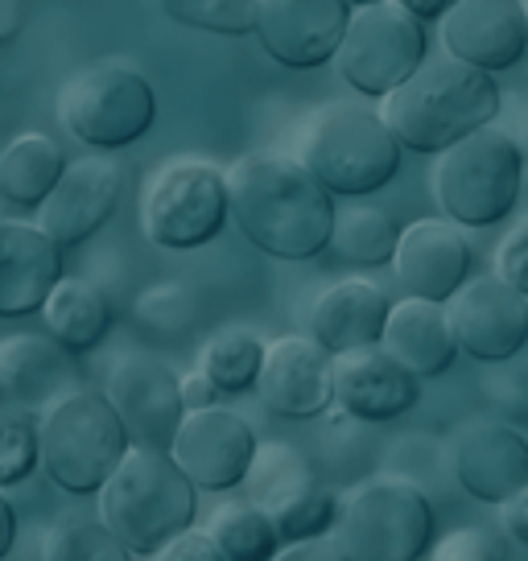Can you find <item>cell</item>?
<instances>
[{
    "instance_id": "cell-1",
    "label": "cell",
    "mask_w": 528,
    "mask_h": 561,
    "mask_svg": "<svg viewBox=\"0 0 528 561\" xmlns=\"http://www.w3.org/2000/svg\"><path fill=\"white\" fill-rule=\"evenodd\" d=\"M228 203L240 236L273 261H314L331 248L335 194L301 165L298 153H244L228 170Z\"/></svg>"
},
{
    "instance_id": "cell-2",
    "label": "cell",
    "mask_w": 528,
    "mask_h": 561,
    "mask_svg": "<svg viewBox=\"0 0 528 561\" xmlns=\"http://www.w3.org/2000/svg\"><path fill=\"white\" fill-rule=\"evenodd\" d=\"M504 112L495 75L458 58H425L417 75L380 100V116L409 153L438 158L462 137L492 128Z\"/></svg>"
},
{
    "instance_id": "cell-3",
    "label": "cell",
    "mask_w": 528,
    "mask_h": 561,
    "mask_svg": "<svg viewBox=\"0 0 528 561\" xmlns=\"http://www.w3.org/2000/svg\"><path fill=\"white\" fill-rule=\"evenodd\" d=\"M198 512V488L165 450L133 446L100 488L104 520L133 558H158L165 545L191 533Z\"/></svg>"
},
{
    "instance_id": "cell-4",
    "label": "cell",
    "mask_w": 528,
    "mask_h": 561,
    "mask_svg": "<svg viewBox=\"0 0 528 561\" xmlns=\"http://www.w3.org/2000/svg\"><path fill=\"white\" fill-rule=\"evenodd\" d=\"M401 153L380 107L368 104H322L298 128V161L343 198L384 191L401 174Z\"/></svg>"
},
{
    "instance_id": "cell-5",
    "label": "cell",
    "mask_w": 528,
    "mask_h": 561,
    "mask_svg": "<svg viewBox=\"0 0 528 561\" xmlns=\"http://www.w3.org/2000/svg\"><path fill=\"white\" fill-rule=\"evenodd\" d=\"M37 442H42V471L67 495H100V488L120 467V458L133 450L120 413L104 392L88 388H74L42 409Z\"/></svg>"
},
{
    "instance_id": "cell-6",
    "label": "cell",
    "mask_w": 528,
    "mask_h": 561,
    "mask_svg": "<svg viewBox=\"0 0 528 561\" xmlns=\"http://www.w3.org/2000/svg\"><path fill=\"white\" fill-rule=\"evenodd\" d=\"M525 158L504 128H479L434 158L429 194L458 228H495L520 207Z\"/></svg>"
},
{
    "instance_id": "cell-7",
    "label": "cell",
    "mask_w": 528,
    "mask_h": 561,
    "mask_svg": "<svg viewBox=\"0 0 528 561\" xmlns=\"http://www.w3.org/2000/svg\"><path fill=\"white\" fill-rule=\"evenodd\" d=\"M58 121L79 145L112 153L137 140L158 121V91L128 62H91L58 91Z\"/></svg>"
},
{
    "instance_id": "cell-8",
    "label": "cell",
    "mask_w": 528,
    "mask_h": 561,
    "mask_svg": "<svg viewBox=\"0 0 528 561\" xmlns=\"http://www.w3.org/2000/svg\"><path fill=\"white\" fill-rule=\"evenodd\" d=\"M228 174L203 158H170L149 174L141 194V231L165 252L211 244L228 228Z\"/></svg>"
},
{
    "instance_id": "cell-9",
    "label": "cell",
    "mask_w": 528,
    "mask_h": 561,
    "mask_svg": "<svg viewBox=\"0 0 528 561\" xmlns=\"http://www.w3.org/2000/svg\"><path fill=\"white\" fill-rule=\"evenodd\" d=\"M347 561H422L434 549L429 495L409 479H368L343 504L335 528Z\"/></svg>"
},
{
    "instance_id": "cell-10",
    "label": "cell",
    "mask_w": 528,
    "mask_h": 561,
    "mask_svg": "<svg viewBox=\"0 0 528 561\" xmlns=\"http://www.w3.org/2000/svg\"><path fill=\"white\" fill-rule=\"evenodd\" d=\"M429 54L425 21L405 13L397 0L352 9V25L343 34V46L335 54L338 79L364 95V100H384L417 75V67Z\"/></svg>"
},
{
    "instance_id": "cell-11",
    "label": "cell",
    "mask_w": 528,
    "mask_h": 561,
    "mask_svg": "<svg viewBox=\"0 0 528 561\" xmlns=\"http://www.w3.org/2000/svg\"><path fill=\"white\" fill-rule=\"evenodd\" d=\"M104 397L120 413L133 446L165 450L174 446V434L186 404H182V376L158 355H120L107 371Z\"/></svg>"
},
{
    "instance_id": "cell-12",
    "label": "cell",
    "mask_w": 528,
    "mask_h": 561,
    "mask_svg": "<svg viewBox=\"0 0 528 561\" xmlns=\"http://www.w3.org/2000/svg\"><path fill=\"white\" fill-rule=\"evenodd\" d=\"M347 25H352L347 0H256L252 37L277 67L314 70L335 62Z\"/></svg>"
},
{
    "instance_id": "cell-13",
    "label": "cell",
    "mask_w": 528,
    "mask_h": 561,
    "mask_svg": "<svg viewBox=\"0 0 528 561\" xmlns=\"http://www.w3.org/2000/svg\"><path fill=\"white\" fill-rule=\"evenodd\" d=\"M450 471L471 500L504 508L528 488V438L500 417H475L450 438Z\"/></svg>"
},
{
    "instance_id": "cell-14",
    "label": "cell",
    "mask_w": 528,
    "mask_h": 561,
    "mask_svg": "<svg viewBox=\"0 0 528 561\" xmlns=\"http://www.w3.org/2000/svg\"><path fill=\"white\" fill-rule=\"evenodd\" d=\"M256 397L273 417L310 421L335 409V355L310 334H282L264 343Z\"/></svg>"
},
{
    "instance_id": "cell-15",
    "label": "cell",
    "mask_w": 528,
    "mask_h": 561,
    "mask_svg": "<svg viewBox=\"0 0 528 561\" xmlns=\"http://www.w3.org/2000/svg\"><path fill=\"white\" fill-rule=\"evenodd\" d=\"M256 446L261 442L240 413L211 404V409H194L182 417L170 458L198 491H231L252 471Z\"/></svg>"
},
{
    "instance_id": "cell-16",
    "label": "cell",
    "mask_w": 528,
    "mask_h": 561,
    "mask_svg": "<svg viewBox=\"0 0 528 561\" xmlns=\"http://www.w3.org/2000/svg\"><path fill=\"white\" fill-rule=\"evenodd\" d=\"M120 198H124L120 161L104 158V153H88V158L67 161L58 186L37 207L34 224L58 248H79L88 244L91 236L116 215Z\"/></svg>"
},
{
    "instance_id": "cell-17",
    "label": "cell",
    "mask_w": 528,
    "mask_h": 561,
    "mask_svg": "<svg viewBox=\"0 0 528 561\" xmlns=\"http://www.w3.org/2000/svg\"><path fill=\"white\" fill-rule=\"evenodd\" d=\"M446 318L458 351L479 364H500L528 347V298L495 273L467 280L446 301Z\"/></svg>"
},
{
    "instance_id": "cell-18",
    "label": "cell",
    "mask_w": 528,
    "mask_h": 561,
    "mask_svg": "<svg viewBox=\"0 0 528 561\" xmlns=\"http://www.w3.org/2000/svg\"><path fill=\"white\" fill-rule=\"evenodd\" d=\"M388 268L397 273V285L409 298L446 306L475 273V248L467 240V228L450 224L446 215L417 219V224L401 228L397 256Z\"/></svg>"
},
{
    "instance_id": "cell-19",
    "label": "cell",
    "mask_w": 528,
    "mask_h": 561,
    "mask_svg": "<svg viewBox=\"0 0 528 561\" xmlns=\"http://www.w3.org/2000/svg\"><path fill=\"white\" fill-rule=\"evenodd\" d=\"M441 46L450 58L487 75L512 70L528 54L520 0H455L441 18Z\"/></svg>"
},
{
    "instance_id": "cell-20",
    "label": "cell",
    "mask_w": 528,
    "mask_h": 561,
    "mask_svg": "<svg viewBox=\"0 0 528 561\" xmlns=\"http://www.w3.org/2000/svg\"><path fill=\"white\" fill-rule=\"evenodd\" d=\"M422 401V380L405 371L384 347H359L335 355V409L359 425H384L405 417Z\"/></svg>"
},
{
    "instance_id": "cell-21",
    "label": "cell",
    "mask_w": 528,
    "mask_h": 561,
    "mask_svg": "<svg viewBox=\"0 0 528 561\" xmlns=\"http://www.w3.org/2000/svg\"><path fill=\"white\" fill-rule=\"evenodd\" d=\"M62 280V248L25 219H0V318L42 314Z\"/></svg>"
},
{
    "instance_id": "cell-22",
    "label": "cell",
    "mask_w": 528,
    "mask_h": 561,
    "mask_svg": "<svg viewBox=\"0 0 528 561\" xmlns=\"http://www.w3.org/2000/svg\"><path fill=\"white\" fill-rule=\"evenodd\" d=\"M388 310H392V301H388V294L376 280L368 277L335 280L310 306V339H318L331 355H347V351H359V347H380Z\"/></svg>"
},
{
    "instance_id": "cell-23",
    "label": "cell",
    "mask_w": 528,
    "mask_h": 561,
    "mask_svg": "<svg viewBox=\"0 0 528 561\" xmlns=\"http://www.w3.org/2000/svg\"><path fill=\"white\" fill-rule=\"evenodd\" d=\"M380 347H384L405 371H413L417 380L446 376L450 364L458 359V339H455V331H450L446 306L422 301V298L392 301Z\"/></svg>"
},
{
    "instance_id": "cell-24",
    "label": "cell",
    "mask_w": 528,
    "mask_h": 561,
    "mask_svg": "<svg viewBox=\"0 0 528 561\" xmlns=\"http://www.w3.org/2000/svg\"><path fill=\"white\" fill-rule=\"evenodd\" d=\"M0 392L4 401L54 404L74 392V368L62 343L50 334H9L0 339Z\"/></svg>"
},
{
    "instance_id": "cell-25",
    "label": "cell",
    "mask_w": 528,
    "mask_h": 561,
    "mask_svg": "<svg viewBox=\"0 0 528 561\" xmlns=\"http://www.w3.org/2000/svg\"><path fill=\"white\" fill-rule=\"evenodd\" d=\"M42 318H46V331L54 343H62L67 351H91L112 331V301L91 280L62 277L42 306Z\"/></svg>"
},
{
    "instance_id": "cell-26",
    "label": "cell",
    "mask_w": 528,
    "mask_h": 561,
    "mask_svg": "<svg viewBox=\"0 0 528 561\" xmlns=\"http://www.w3.org/2000/svg\"><path fill=\"white\" fill-rule=\"evenodd\" d=\"M62 170H67V153L58 140H50L46 133H21L0 149V194L13 207L37 210L58 186Z\"/></svg>"
},
{
    "instance_id": "cell-27",
    "label": "cell",
    "mask_w": 528,
    "mask_h": 561,
    "mask_svg": "<svg viewBox=\"0 0 528 561\" xmlns=\"http://www.w3.org/2000/svg\"><path fill=\"white\" fill-rule=\"evenodd\" d=\"M244 483H248V500L256 508L268 512V516H277L285 504H294L298 495L318 488V474L298 446H289V442H264V446H256V458H252V471H248Z\"/></svg>"
},
{
    "instance_id": "cell-28",
    "label": "cell",
    "mask_w": 528,
    "mask_h": 561,
    "mask_svg": "<svg viewBox=\"0 0 528 561\" xmlns=\"http://www.w3.org/2000/svg\"><path fill=\"white\" fill-rule=\"evenodd\" d=\"M397 240H401V228L388 210L355 203V207H343L335 215L331 252L343 264H355V268H380V264H392Z\"/></svg>"
},
{
    "instance_id": "cell-29",
    "label": "cell",
    "mask_w": 528,
    "mask_h": 561,
    "mask_svg": "<svg viewBox=\"0 0 528 561\" xmlns=\"http://www.w3.org/2000/svg\"><path fill=\"white\" fill-rule=\"evenodd\" d=\"M207 537L223 553V561H273L282 549V533L273 525V516L256 508L252 500L215 508L207 520Z\"/></svg>"
},
{
    "instance_id": "cell-30",
    "label": "cell",
    "mask_w": 528,
    "mask_h": 561,
    "mask_svg": "<svg viewBox=\"0 0 528 561\" xmlns=\"http://www.w3.org/2000/svg\"><path fill=\"white\" fill-rule=\"evenodd\" d=\"M261 364H264V343L248 327H223V331H215L203 343V351H198V371L223 397L252 392L256 380H261Z\"/></svg>"
},
{
    "instance_id": "cell-31",
    "label": "cell",
    "mask_w": 528,
    "mask_h": 561,
    "mask_svg": "<svg viewBox=\"0 0 528 561\" xmlns=\"http://www.w3.org/2000/svg\"><path fill=\"white\" fill-rule=\"evenodd\" d=\"M42 561H133V553L100 516H62L42 541Z\"/></svg>"
},
{
    "instance_id": "cell-32",
    "label": "cell",
    "mask_w": 528,
    "mask_h": 561,
    "mask_svg": "<svg viewBox=\"0 0 528 561\" xmlns=\"http://www.w3.org/2000/svg\"><path fill=\"white\" fill-rule=\"evenodd\" d=\"M158 9L177 25L215 37H248L256 30V0H158Z\"/></svg>"
},
{
    "instance_id": "cell-33",
    "label": "cell",
    "mask_w": 528,
    "mask_h": 561,
    "mask_svg": "<svg viewBox=\"0 0 528 561\" xmlns=\"http://www.w3.org/2000/svg\"><path fill=\"white\" fill-rule=\"evenodd\" d=\"M194 318H198V301L177 280L153 285L137 298V322L149 334H161V339H182L194 327Z\"/></svg>"
},
{
    "instance_id": "cell-34",
    "label": "cell",
    "mask_w": 528,
    "mask_h": 561,
    "mask_svg": "<svg viewBox=\"0 0 528 561\" xmlns=\"http://www.w3.org/2000/svg\"><path fill=\"white\" fill-rule=\"evenodd\" d=\"M338 516H343V504H338V495L331 488H310L306 495H298L294 504H285L277 516H273V525L282 533V541H310V537H326L331 528L338 525Z\"/></svg>"
},
{
    "instance_id": "cell-35",
    "label": "cell",
    "mask_w": 528,
    "mask_h": 561,
    "mask_svg": "<svg viewBox=\"0 0 528 561\" xmlns=\"http://www.w3.org/2000/svg\"><path fill=\"white\" fill-rule=\"evenodd\" d=\"M42 467L37 421L30 413H0V488H18Z\"/></svg>"
},
{
    "instance_id": "cell-36",
    "label": "cell",
    "mask_w": 528,
    "mask_h": 561,
    "mask_svg": "<svg viewBox=\"0 0 528 561\" xmlns=\"http://www.w3.org/2000/svg\"><path fill=\"white\" fill-rule=\"evenodd\" d=\"M483 392L492 401L495 417L528 430V347L516 351L512 359L492 364V371L483 376Z\"/></svg>"
},
{
    "instance_id": "cell-37",
    "label": "cell",
    "mask_w": 528,
    "mask_h": 561,
    "mask_svg": "<svg viewBox=\"0 0 528 561\" xmlns=\"http://www.w3.org/2000/svg\"><path fill=\"white\" fill-rule=\"evenodd\" d=\"M429 561H508V533H495L487 525L455 528L434 541Z\"/></svg>"
},
{
    "instance_id": "cell-38",
    "label": "cell",
    "mask_w": 528,
    "mask_h": 561,
    "mask_svg": "<svg viewBox=\"0 0 528 561\" xmlns=\"http://www.w3.org/2000/svg\"><path fill=\"white\" fill-rule=\"evenodd\" d=\"M495 277H504L516 294L528 298V219L516 224L495 248Z\"/></svg>"
},
{
    "instance_id": "cell-39",
    "label": "cell",
    "mask_w": 528,
    "mask_h": 561,
    "mask_svg": "<svg viewBox=\"0 0 528 561\" xmlns=\"http://www.w3.org/2000/svg\"><path fill=\"white\" fill-rule=\"evenodd\" d=\"M273 561H347V553H343V545H338L335 533H326V537H310V541L282 545Z\"/></svg>"
},
{
    "instance_id": "cell-40",
    "label": "cell",
    "mask_w": 528,
    "mask_h": 561,
    "mask_svg": "<svg viewBox=\"0 0 528 561\" xmlns=\"http://www.w3.org/2000/svg\"><path fill=\"white\" fill-rule=\"evenodd\" d=\"M158 561H223V553L215 549V541L207 537V533H182V537H174V541L165 545L158 553Z\"/></svg>"
},
{
    "instance_id": "cell-41",
    "label": "cell",
    "mask_w": 528,
    "mask_h": 561,
    "mask_svg": "<svg viewBox=\"0 0 528 561\" xmlns=\"http://www.w3.org/2000/svg\"><path fill=\"white\" fill-rule=\"evenodd\" d=\"M219 388L203 376V371L194 368L191 376H182V404H186V413H194V409H211V404H219Z\"/></svg>"
},
{
    "instance_id": "cell-42",
    "label": "cell",
    "mask_w": 528,
    "mask_h": 561,
    "mask_svg": "<svg viewBox=\"0 0 528 561\" xmlns=\"http://www.w3.org/2000/svg\"><path fill=\"white\" fill-rule=\"evenodd\" d=\"M500 525H504V533H508L512 541L528 549V488L500 508Z\"/></svg>"
},
{
    "instance_id": "cell-43",
    "label": "cell",
    "mask_w": 528,
    "mask_h": 561,
    "mask_svg": "<svg viewBox=\"0 0 528 561\" xmlns=\"http://www.w3.org/2000/svg\"><path fill=\"white\" fill-rule=\"evenodd\" d=\"M405 13H413L417 21H441L450 9H455V0H397Z\"/></svg>"
},
{
    "instance_id": "cell-44",
    "label": "cell",
    "mask_w": 528,
    "mask_h": 561,
    "mask_svg": "<svg viewBox=\"0 0 528 561\" xmlns=\"http://www.w3.org/2000/svg\"><path fill=\"white\" fill-rule=\"evenodd\" d=\"M504 133L512 137V145L520 149V158H525V165H528V100L520 107H512V116H508V124H504Z\"/></svg>"
},
{
    "instance_id": "cell-45",
    "label": "cell",
    "mask_w": 528,
    "mask_h": 561,
    "mask_svg": "<svg viewBox=\"0 0 528 561\" xmlns=\"http://www.w3.org/2000/svg\"><path fill=\"white\" fill-rule=\"evenodd\" d=\"M25 21V4L21 0H0V42H13Z\"/></svg>"
},
{
    "instance_id": "cell-46",
    "label": "cell",
    "mask_w": 528,
    "mask_h": 561,
    "mask_svg": "<svg viewBox=\"0 0 528 561\" xmlns=\"http://www.w3.org/2000/svg\"><path fill=\"white\" fill-rule=\"evenodd\" d=\"M13 541H18V516H13V508H9V500L0 495V561L9 558Z\"/></svg>"
},
{
    "instance_id": "cell-47",
    "label": "cell",
    "mask_w": 528,
    "mask_h": 561,
    "mask_svg": "<svg viewBox=\"0 0 528 561\" xmlns=\"http://www.w3.org/2000/svg\"><path fill=\"white\" fill-rule=\"evenodd\" d=\"M520 207H525V219H528V165H525V191H520Z\"/></svg>"
},
{
    "instance_id": "cell-48",
    "label": "cell",
    "mask_w": 528,
    "mask_h": 561,
    "mask_svg": "<svg viewBox=\"0 0 528 561\" xmlns=\"http://www.w3.org/2000/svg\"><path fill=\"white\" fill-rule=\"evenodd\" d=\"M352 9H368V4H384V0H347Z\"/></svg>"
},
{
    "instance_id": "cell-49",
    "label": "cell",
    "mask_w": 528,
    "mask_h": 561,
    "mask_svg": "<svg viewBox=\"0 0 528 561\" xmlns=\"http://www.w3.org/2000/svg\"><path fill=\"white\" fill-rule=\"evenodd\" d=\"M520 4H525V34H528V0H520Z\"/></svg>"
},
{
    "instance_id": "cell-50",
    "label": "cell",
    "mask_w": 528,
    "mask_h": 561,
    "mask_svg": "<svg viewBox=\"0 0 528 561\" xmlns=\"http://www.w3.org/2000/svg\"><path fill=\"white\" fill-rule=\"evenodd\" d=\"M0 404H4V392H0Z\"/></svg>"
},
{
    "instance_id": "cell-51",
    "label": "cell",
    "mask_w": 528,
    "mask_h": 561,
    "mask_svg": "<svg viewBox=\"0 0 528 561\" xmlns=\"http://www.w3.org/2000/svg\"><path fill=\"white\" fill-rule=\"evenodd\" d=\"M0 203H4V194H0Z\"/></svg>"
}]
</instances>
